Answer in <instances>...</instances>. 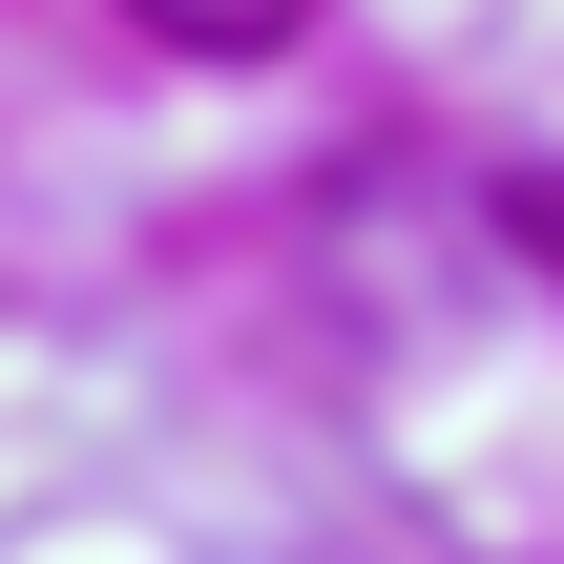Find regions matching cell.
Here are the masks:
<instances>
[{"label": "cell", "instance_id": "cell-2", "mask_svg": "<svg viewBox=\"0 0 564 564\" xmlns=\"http://www.w3.org/2000/svg\"><path fill=\"white\" fill-rule=\"evenodd\" d=\"M523 251H564V188H523Z\"/></svg>", "mask_w": 564, "mask_h": 564}, {"label": "cell", "instance_id": "cell-1", "mask_svg": "<svg viewBox=\"0 0 564 564\" xmlns=\"http://www.w3.org/2000/svg\"><path fill=\"white\" fill-rule=\"evenodd\" d=\"M126 21H147L167 63H272V42H293L314 0H126Z\"/></svg>", "mask_w": 564, "mask_h": 564}]
</instances>
